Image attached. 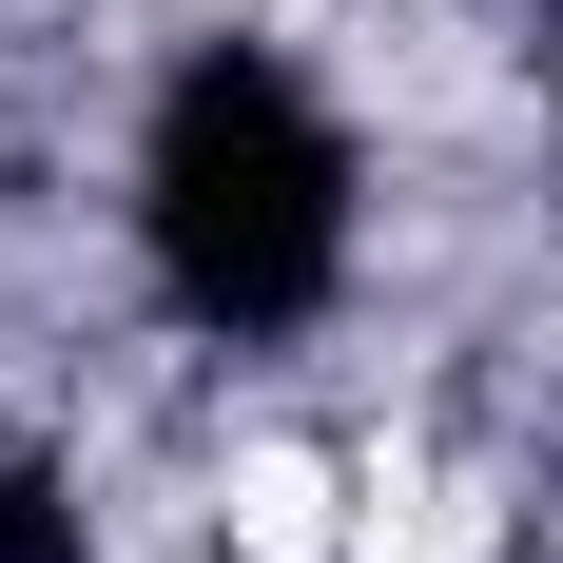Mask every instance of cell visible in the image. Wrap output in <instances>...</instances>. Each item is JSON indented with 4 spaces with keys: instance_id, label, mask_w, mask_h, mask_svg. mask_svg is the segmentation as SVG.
Segmentation results:
<instances>
[{
    "instance_id": "6da1fadb",
    "label": "cell",
    "mask_w": 563,
    "mask_h": 563,
    "mask_svg": "<svg viewBox=\"0 0 563 563\" xmlns=\"http://www.w3.org/2000/svg\"><path fill=\"white\" fill-rule=\"evenodd\" d=\"M136 273H156L175 331L273 350L350 291V117L291 78L273 40H195L156 78V136H136Z\"/></svg>"
},
{
    "instance_id": "7a4b0ae2",
    "label": "cell",
    "mask_w": 563,
    "mask_h": 563,
    "mask_svg": "<svg viewBox=\"0 0 563 563\" xmlns=\"http://www.w3.org/2000/svg\"><path fill=\"white\" fill-rule=\"evenodd\" d=\"M0 563H98V525H78L58 466H0Z\"/></svg>"
}]
</instances>
